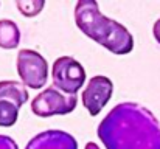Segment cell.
I'll return each instance as SVG.
<instances>
[{"mask_svg":"<svg viewBox=\"0 0 160 149\" xmlns=\"http://www.w3.org/2000/svg\"><path fill=\"white\" fill-rule=\"evenodd\" d=\"M97 134L106 149H160L159 120L138 102L112 107Z\"/></svg>","mask_w":160,"mask_h":149,"instance_id":"1","label":"cell"},{"mask_svg":"<svg viewBox=\"0 0 160 149\" xmlns=\"http://www.w3.org/2000/svg\"><path fill=\"white\" fill-rule=\"evenodd\" d=\"M75 22L87 37L98 42L110 53L128 54L134 48V37L128 28L104 16L95 0H79L76 3Z\"/></svg>","mask_w":160,"mask_h":149,"instance_id":"2","label":"cell"},{"mask_svg":"<svg viewBox=\"0 0 160 149\" xmlns=\"http://www.w3.org/2000/svg\"><path fill=\"white\" fill-rule=\"evenodd\" d=\"M53 87L65 95H76L86 82V70L72 56H61L53 62L52 68Z\"/></svg>","mask_w":160,"mask_h":149,"instance_id":"3","label":"cell"},{"mask_svg":"<svg viewBox=\"0 0 160 149\" xmlns=\"http://www.w3.org/2000/svg\"><path fill=\"white\" fill-rule=\"evenodd\" d=\"M16 67L22 82L27 87L38 90L45 86L48 78V64L41 53L30 48L19 50Z\"/></svg>","mask_w":160,"mask_h":149,"instance_id":"4","label":"cell"},{"mask_svg":"<svg viewBox=\"0 0 160 149\" xmlns=\"http://www.w3.org/2000/svg\"><path fill=\"white\" fill-rule=\"evenodd\" d=\"M76 95H65L54 87L38 93L31 101V110L36 117L48 118L53 115H67L76 107Z\"/></svg>","mask_w":160,"mask_h":149,"instance_id":"5","label":"cell"},{"mask_svg":"<svg viewBox=\"0 0 160 149\" xmlns=\"http://www.w3.org/2000/svg\"><path fill=\"white\" fill-rule=\"evenodd\" d=\"M113 93V84L107 76H93L90 78L87 87L82 90V106L89 110L92 117H97L109 102Z\"/></svg>","mask_w":160,"mask_h":149,"instance_id":"6","label":"cell"},{"mask_svg":"<svg viewBox=\"0 0 160 149\" xmlns=\"http://www.w3.org/2000/svg\"><path fill=\"white\" fill-rule=\"evenodd\" d=\"M25 149H78L75 137L65 131L48 129L34 135Z\"/></svg>","mask_w":160,"mask_h":149,"instance_id":"7","label":"cell"},{"mask_svg":"<svg viewBox=\"0 0 160 149\" xmlns=\"http://www.w3.org/2000/svg\"><path fill=\"white\" fill-rule=\"evenodd\" d=\"M0 101H9L22 107L28 101L27 86L19 81H0Z\"/></svg>","mask_w":160,"mask_h":149,"instance_id":"8","label":"cell"},{"mask_svg":"<svg viewBox=\"0 0 160 149\" xmlns=\"http://www.w3.org/2000/svg\"><path fill=\"white\" fill-rule=\"evenodd\" d=\"M20 44V30L16 22L0 19V48L14 50Z\"/></svg>","mask_w":160,"mask_h":149,"instance_id":"9","label":"cell"},{"mask_svg":"<svg viewBox=\"0 0 160 149\" xmlns=\"http://www.w3.org/2000/svg\"><path fill=\"white\" fill-rule=\"evenodd\" d=\"M19 118V107L9 101H0V126L11 127Z\"/></svg>","mask_w":160,"mask_h":149,"instance_id":"10","label":"cell"},{"mask_svg":"<svg viewBox=\"0 0 160 149\" xmlns=\"http://www.w3.org/2000/svg\"><path fill=\"white\" fill-rule=\"evenodd\" d=\"M19 12L25 17H36L45 6L44 0H16Z\"/></svg>","mask_w":160,"mask_h":149,"instance_id":"11","label":"cell"},{"mask_svg":"<svg viewBox=\"0 0 160 149\" xmlns=\"http://www.w3.org/2000/svg\"><path fill=\"white\" fill-rule=\"evenodd\" d=\"M0 149H19V146L11 137L0 134Z\"/></svg>","mask_w":160,"mask_h":149,"instance_id":"12","label":"cell"},{"mask_svg":"<svg viewBox=\"0 0 160 149\" xmlns=\"http://www.w3.org/2000/svg\"><path fill=\"white\" fill-rule=\"evenodd\" d=\"M152 33H154V37H156V41L160 44V17L156 20V23H154V28H152Z\"/></svg>","mask_w":160,"mask_h":149,"instance_id":"13","label":"cell"},{"mask_svg":"<svg viewBox=\"0 0 160 149\" xmlns=\"http://www.w3.org/2000/svg\"><path fill=\"white\" fill-rule=\"evenodd\" d=\"M86 149H100V146H98L97 143H93V142H89V143L86 145Z\"/></svg>","mask_w":160,"mask_h":149,"instance_id":"14","label":"cell"}]
</instances>
